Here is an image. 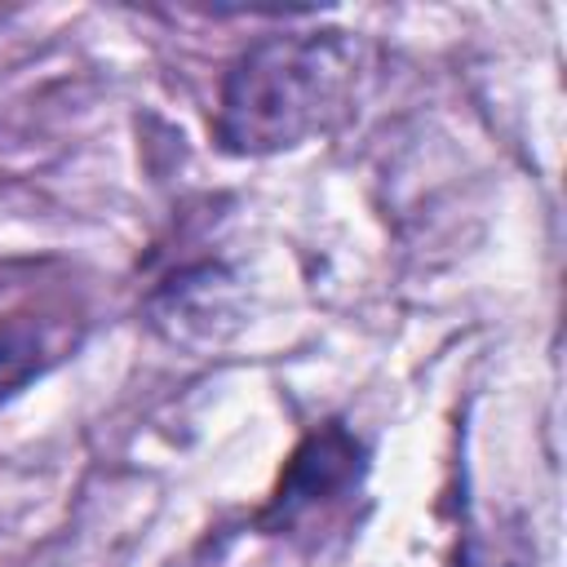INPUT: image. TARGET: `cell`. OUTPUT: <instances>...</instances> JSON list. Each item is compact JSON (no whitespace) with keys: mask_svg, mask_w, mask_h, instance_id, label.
Returning <instances> with one entry per match:
<instances>
[{"mask_svg":"<svg viewBox=\"0 0 567 567\" xmlns=\"http://www.w3.org/2000/svg\"><path fill=\"white\" fill-rule=\"evenodd\" d=\"M354 71L359 53L341 31L257 40L226 71L217 142L230 155H275L301 146L341 115Z\"/></svg>","mask_w":567,"mask_h":567,"instance_id":"6da1fadb","label":"cell"},{"mask_svg":"<svg viewBox=\"0 0 567 567\" xmlns=\"http://www.w3.org/2000/svg\"><path fill=\"white\" fill-rule=\"evenodd\" d=\"M363 474V461H359V443L346 434V425H323L315 430L297 452L292 461L284 465L279 474V487L270 496V509H266V523L275 532H292L328 509H337L354 483Z\"/></svg>","mask_w":567,"mask_h":567,"instance_id":"7a4b0ae2","label":"cell"},{"mask_svg":"<svg viewBox=\"0 0 567 567\" xmlns=\"http://www.w3.org/2000/svg\"><path fill=\"white\" fill-rule=\"evenodd\" d=\"M53 359L49 332L31 319H9L0 323V403L18 394L27 381H35Z\"/></svg>","mask_w":567,"mask_h":567,"instance_id":"3957f363","label":"cell"}]
</instances>
